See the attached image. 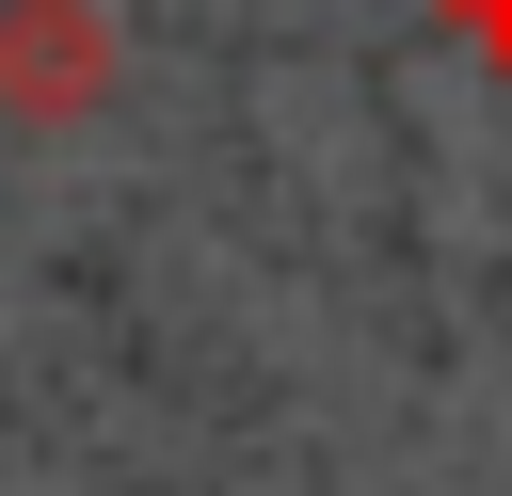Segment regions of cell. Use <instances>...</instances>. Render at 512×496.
<instances>
[{
	"instance_id": "cell-1",
	"label": "cell",
	"mask_w": 512,
	"mask_h": 496,
	"mask_svg": "<svg viewBox=\"0 0 512 496\" xmlns=\"http://www.w3.org/2000/svg\"><path fill=\"white\" fill-rule=\"evenodd\" d=\"M112 96V16L96 0H0V128H80Z\"/></svg>"
},
{
	"instance_id": "cell-2",
	"label": "cell",
	"mask_w": 512,
	"mask_h": 496,
	"mask_svg": "<svg viewBox=\"0 0 512 496\" xmlns=\"http://www.w3.org/2000/svg\"><path fill=\"white\" fill-rule=\"evenodd\" d=\"M448 32H464L480 64H512V0H448Z\"/></svg>"
}]
</instances>
